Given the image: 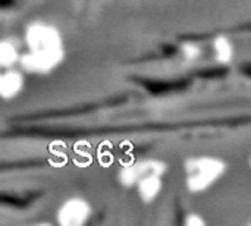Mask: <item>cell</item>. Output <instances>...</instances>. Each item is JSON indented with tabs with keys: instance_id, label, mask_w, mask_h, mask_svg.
<instances>
[{
	"instance_id": "obj_4",
	"label": "cell",
	"mask_w": 251,
	"mask_h": 226,
	"mask_svg": "<svg viewBox=\"0 0 251 226\" xmlns=\"http://www.w3.org/2000/svg\"><path fill=\"white\" fill-rule=\"evenodd\" d=\"M59 222L65 226L84 225L90 215L91 209L87 201L81 199H71L68 200L59 210Z\"/></svg>"
},
{
	"instance_id": "obj_11",
	"label": "cell",
	"mask_w": 251,
	"mask_h": 226,
	"mask_svg": "<svg viewBox=\"0 0 251 226\" xmlns=\"http://www.w3.org/2000/svg\"><path fill=\"white\" fill-rule=\"evenodd\" d=\"M250 166H251V157H250Z\"/></svg>"
},
{
	"instance_id": "obj_5",
	"label": "cell",
	"mask_w": 251,
	"mask_h": 226,
	"mask_svg": "<svg viewBox=\"0 0 251 226\" xmlns=\"http://www.w3.org/2000/svg\"><path fill=\"white\" fill-rule=\"evenodd\" d=\"M137 190H138V196L140 199L144 201V203H151L154 201L160 191H162V176L160 175H156V174H150V175H146L144 178H141L138 182H137Z\"/></svg>"
},
{
	"instance_id": "obj_10",
	"label": "cell",
	"mask_w": 251,
	"mask_h": 226,
	"mask_svg": "<svg viewBox=\"0 0 251 226\" xmlns=\"http://www.w3.org/2000/svg\"><path fill=\"white\" fill-rule=\"evenodd\" d=\"M184 224L187 226H204L206 225V221L200 215H197V213H190L185 218Z\"/></svg>"
},
{
	"instance_id": "obj_1",
	"label": "cell",
	"mask_w": 251,
	"mask_h": 226,
	"mask_svg": "<svg viewBox=\"0 0 251 226\" xmlns=\"http://www.w3.org/2000/svg\"><path fill=\"white\" fill-rule=\"evenodd\" d=\"M28 51L21 56V65L28 72L46 74L63 57L62 38L57 29L47 24H32L26 31Z\"/></svg>"
},
{
	"instance_id": "obj_3",
	"label": "cell",
	"mask_w": 251,
	"mask_h": 226,
	"mask_svg": "<svg viewBox=\"0 0 251 226\" xmlns=\"http://www.w3.org/2000/svg\"><path fill=\"white\" fill-rule=\"evenodd\" d=\"M165 172H166V165L163 162L154 160V159H147V160H140V162L125 166L121 171L119 178L125 187H134L146 175L156 174V175L163 176Z\"/></svg>"
},
{
	"instance_id": "obj_7",
	"label": "cell",
	"mask_w": 251,
	"mask_h": 226,
	"mask_svg": "<svg viewBox=\"0 0 251 226\" xmlns=\"http://www.w3.org/2000/svg\"><path fill=\"white\" fill-rule=\"evenodd\" d=\"M213 53H215L216 62H219L222 65H228L232 62L235 50H234V46L228 37L218 35L213 41Z\"/></svg>"
},
{
	"instance_id": "obj_9",
	"label": "cell",
	"mask_w": 251,
	"mask_h": 226,
	"mask_svg": "<svg viewBox=\"0 0 251 226\" xmlns=\"http://www.w3.org/2000/svg\"><path fill=\"white\" fill-rule=\"evenodd\" d=\"M181 53L184 56L185 60L188 62H196L200 59L201 56V49L196 44V43H185L182 47H181Z\"/></svg>"
},
{
	"instance_id": "obj_8",
	"label": "cell",
	"mask_w": 251,
	"mask_h": 226,
	"mask_svg": "<svg viewBox=\"0 0 251 226\" xmlns=\"http://www.w3.org/2000/svg\"><path fill=\"white\" fill-rule=\"evenodd\" d=\"M19 57L16 47L10 41H0V66L9 68L12 66Z\"/></svg>"
},
{
	"instance_id": "obj_2",
	"label": "cell",
	"mask_w": 251,
	"mask_h": 226,
	"mask_svg": "<svg viewBox=\"0 0 251 226\" xmlns=\"http://www.w3.org/2000/svg\"><path fill=\"white\" fill-rule=\"evenodd\" d=\"M226 165L224 160L213 156H201L187 160V188L191 193H204L213 187L225 174Z\"/></svg>"
},
{
	"instance_id": "obj_6",
	"label": "cell",
	"mask_w": 251,
	"mask_h": 226,
	"mask_svg": "<svg viewBox=\"0 0 251 226\" xmlns=\"http://www.w3.org/2000/svg\"><path fill=\"white\" fill-rule=\"evenodd\" d=\"M24 85L22 75L15 71H7L0 74V97L12 99L15 97Z\"/></svg>"
}]
</instances>
